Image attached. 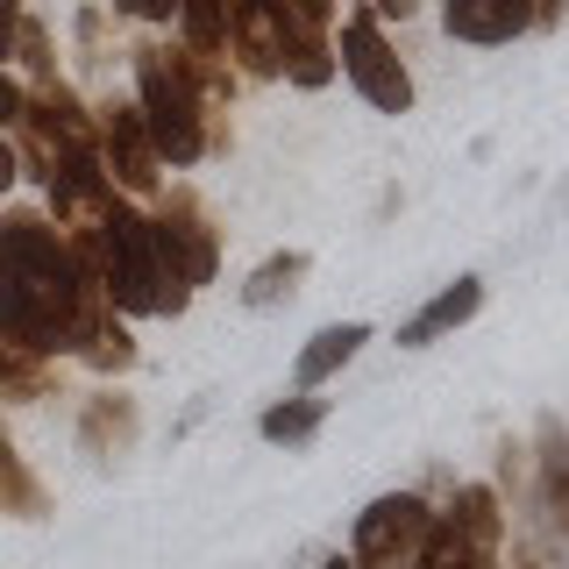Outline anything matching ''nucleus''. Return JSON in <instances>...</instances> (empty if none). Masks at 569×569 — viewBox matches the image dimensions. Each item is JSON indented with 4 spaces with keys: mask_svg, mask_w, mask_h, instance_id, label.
Listing matches in <instances>:
<instances>
[{
    "mask_svg": "<svg viewBox=\"0 0 569 569\" xmlns=\"http://www.w3.org/2000/svg\"><path fill=\"white\" fill-rule=\"evenodd\" d=\"M107 320L114 307L71 257L58 221L43 207H0V335L58 363V356H86Z\"/></svg>",
    "mask_w": 569,
    "mask_h": 569,
    "instance_id": "f257e3e1",
    "label": "nucleus"
},
{
    "mask_svg": "<svg viewBox=\"0 0 569 569\" xmlns=\"http://www.w3.org/2000/svg\"><path fill=\"white\" fill-rule=\"evenodd\" d=\"M136 64V107H142V129H150L157 157L164 164H200V157L221 142V121L213 107L236 93V71L228 58H192L186 43H164V36H142L129 50Z\"/></svg>",
    "mask_w": 569,
    "mask_h": 569,
    "instance_id": "f03ea898",
    "label": "nucleus"
},
{
    "mask_svg": "<svg viewBox=\"0 0 569 569\" xmlns=\"http://www.w3.org/2000/svg\"><path fill=\"white\" fill-rule=\"evenodd\" d=\"M64 236V228H58ZM71 257L86 263V278L107 292V307H114L121 320H178L192 307V292L164 271V249H157L150 236V213H142L136 200H107V213L93 228H71Z\"/></svg>",
    "mask_w": 569,
    "mask_h": 569,
    "instance_id": "7ed1b4c3",
    "label": "nucleus"
},
{
    "mask_svg": "<svg viewBox=\"0 0 569 569\" xmlns=\"http://www.w3.org/2000/svg\"><path fill=\"white\" fill-rule=\"evenodd\" d=\"M150 236H157V249H164V271L186 284V292L213 284V271H221V228H213V213H207V200L192 186L157 192Z\"/></svg>",
    "mask_w": 569,
    "mask_h": 569,
    "instance_id": "20e7f679",
    "label": "nucleus"
},
{
    "mask_svg": "<svg viewBox=\"0 0 569 569\" xmlns=\"http://www.w3.org/2000/svg\"><path fill=\"white\" fill-rule=\"evenodd\" d=\"M335 64H342V79L363 93L378 114H406L413 107V71L399 64V50H391L385 22L370 8H349L342 14V43H335Z\"/></svg>",
    "mask_w": 569,
    "mask_h": 569,
    "instance_id": "39448f33",
    "label": "nucleus"
},
{
    "mask_svg": "<svg viewBox=\"0 0 569 569\" xmlns=\"http://www.w3.org/2000/svg\"><path fill=\"white\" fill-rule=\"evenodd\" d=\"M427 527H435V506L420 491H385L356 512L349 527V562L356 569H413Z\"/></svg>",
    "mask_w": 569,
    "mask_h": 569,
    "instance_id": "423d86ee",
    "label": "nucleus"
},
{
    "mask_svg": "<svg viewBox=\"0 0 569 569\" xmlns=\"http://www.w3.org/2000/svg\"><path fill=\"white\" fill-rule=\"evenodd\" d=\"M93 129H100V171L121 200H157L164 192V157H157L150 129H142V107L136 100H100L93 107Z\"/></svg>",
    "mask_w": 569,
    "mask_h": 569,
    "instance_id": "0eeeda50",
    "label": "nucleus"
},
{
    "mask_svg": "<svg viewBox=\"0 0 569 569\" xmlns=\"http://www.w3.org/2000/svg\"><path fill=\"white\" fill-rule=\"evenodd\" d=\"M221 14H228V58L249 79H284V36H292L284 0H221Z\"/></svg>",
    "mask_w": 569,
    "mask_h": 569,
    "instance_id": "6e6552de",
    "label": "nucleus"
},
{
    "mask_svg": "<svg viewBox=\"0 0 569 569\" xmlns=\"http://www.w3.org/2000/svg\"><path fill=\"white\" fill-rule=\"evenodd\" d=\"M136 435H142V413H136V399L129 391H93V399L79 406V456H93V462H121L136 449Z\"/></svg>",
    "mask_w": 569,
    "mask_h": 569,
    "instance_id": "1a4fd4ad",
    "label": "nucleus"
},
{
    "mask_svg": "<svg viewBox=\"0 0 569 569\" xmlns=\"http://www.w3.org/2000/svg\"><path fill=\"white\" fill-rule=\"evenodd\" d=\"M441 29L456 43H477V50H498L512 36L533 29V0H441Z\"/></svg>",
    "mask_w": 569,
    "mask_h": 569,
    "instance_id": "9d476101",
    "label": "nucleus"
},
{
    "mask_svg": "<svg viewBox=\"0 0 569 569\" xmlns=\"http://www.w3.org/2000/svg\"><path fill=\"white\" fill-rule=\"evenodd\" d=\"M477 307H485V278L441 284V292L427 299L413 320H399V349H427V342H441V335H456L462 320H477Z\"/></svg>",
    "mask_w": 569,
    "mask_h": 569,
    "instance_id": "9b49d317",
    "label": "nucleus"
},
{
    "mask_svg": "<svg viewBox=\"0 0 569 569\" xmlns=\"http://www.w3.org/2000/svg\"><path fill=\"white\" fill-rule=\"evenodd\" d=\"M363 342H370V320H335V328H320L313 342L299 349V363H292L299 391H320L342 363H356V356H363Z\"/></svg>",
    "mask_w": 569,
    "mask_h": 569,
    "instance_id": "f8f14e48",
    "label": "nucleus"
},
{
    "mask_svg": "<svg viewBox=\"0 0 569 569\" xmlns=\"http://www.w3.org/2000/svg\"><path fill=\"white\" fill-rule=\"evenodd\" d=\"M533 498H541L548 527L569 533V427L541 420V456H533Z\"/></svg>",
    "mask_w": 569,
    "mask_h": 569,
    "instance_id": "ddd939ff",
    "label": "nucleus"
},
{
    "mask_svg": "<svg viewBox=\"0 0 569 569\" xmlns=\"http://www.w3.org/2000/svg\"><path fill=\"white\" fill-rule=\"evenodd\" d=\"M328 427V399H313V391H292V399H278V406H263V420H257V435L271 441V449H307V441Z\"/></svg>",
    "mask_w": 569,
    "mask_h": 569,
    "instance_id": "4468645a",
    "label": "nucleus"
},
{
    "mask_svg": "<svg viewBox=\"0 0 569 569\" xmlns=\"http://www.w3.org/2000/svg\"><path fill=\"white\" fill-rule=\"evenodd\" d=\"M0 512L8 520H50V491H43V477L22 462V449H14L8 435H0Z\"/></svg>",
    "mask_w": 569,
    "mask_h": 569,
    "instance_id": "2eb2a0df",
    "label": "nucleus"
},
{
    "mask_svg": "<svg viewBox=\"0 0 569 569\" xmlns=\"http://www.w3.org/2000/svg\"><path fill=\"white\" fill-rule=\"evenodd\" d=\"M50 385H58V370H50L43 356H29L22 342H8V335H0V406L50 399Z\"/></svg>",
    "mask_w": 569,
    "mask_h": 569,
    "instance_id": "dca6fc26",
    "label": "nucleus"
},
{
    "mask_svg": "<svg viewBox=\"0 0 569 569\" xmlns=\"http://www.w3.org/2000/svg\"><path fill=\"white\" fill-rule=\"evenodd\" d=\"M299 278H307V249H278V257H263L257 271L242 278V307H249V313L278 307V299L299 292Z\"/></svg>",
    "mask_w": 569,
    "mask_h": 569,
    "instance_id": "f3484780",
    "label": "nucleus"
},
{
    "mask_svg": "<svg viewBox=\"0 0 569 569\" xmlns=\"http://www.w3.org/2000/svg\"><path fill=\"white\" fill-rule=\"evenodd\" d=\"M335 43H328V29H292L284 36V79L292 86H307V93H320V86H335Z\"/></svg>",
    "mask_w": 569,
    "mask_h": 569,
    "instance_id": "a211bd4d",
    "label": "nucleus"
},
{
    "mask_svg": "<svg viewBox=\"0 0 569 569\" xmlns=\"http://www.w3.org/2000/svg\"><path fill=\"white\" fill-rule=\"evenodd\" d=\"M178 43L192 58H228V14L221 0H178Z\"/></svg>",
    "mask_w": 569,
    "mask_h": 569,
    "instance_id": "6ab92c4d",
    "label": "nucleus"
},
{
    "mask_svg": "<svg viewBox=\"0 0 569 569\" xmlns=\"http://www.w3.org/2000/svg\"><path fill=\"white\" fill-rule=\"evenodd\" d=\"M86 370H100V378H121V370H136V335H129V320H107V328L86 342V356H79Z\"/></svg>",
    "mask_w": 569,
    "mask_h": 569,
    "instance_id": "aec40b11",
    "label": "nucleus"
},
{
    "mask_svg": "<svg viewBox=\"0 0 569 569\" xmlns=\"http://www.w3.org/2000/svg\"><path fill=\"white\" fill-rule=\"evenodd\" d=\"M8 58L29 71V86L58 79V43H50V29L36 22V14H22V29H14V50H8Z\"/></svg>",
    "mask_w": 569,
    "mask_h": 569,
    "instance_id": "412c9836",
    "label": "nucleus"
},
{
    "mask_svg": "<svg viewBox=\"0 0 569 569\" xmlns=\"http://www.w3.org/2000/svg\"><path fill=\"white\" fill-rule=\"evenodd\" d=\"M114 14H129V22H150V29H164V22H178V0H114Z\"/></svg>",
    "mask_w": 569,
    "mask_h": 569,
    "instance_id": "4be33fe9",
    "label": "nucleus"
},
{
    "mask_svg": "<svg viewBox=\"0 0 569 569\" xmlns=\"http://www.w3.org/2000/svg\"><path fill=\"white\" fill-rule=\"evenodd\" d=\"M335 8H342V0H284L292 29H328V22H335Z\"/></svg>",
    "mask_w": 569,
    "mask_h": 569,
    "instance_id": "5701e85b",
    "label": "nucleus"
},
{
    "mask_svg": "<svg viewBox=\"0 0 569 569\" xmlns=\"http://www.w3.org/2000/svg\"><path fill=\"white\" fill-rule=\"evenodd\" d=\"M14 121H22V79H14V71L0 64V136H8Z\"/></svg>",
    "mask_w": 569,
    "mask_h": 569,
    "instance_id": "b1692460",
    "label": "nucleus"
},
{
    "mask_svg": "<svg viewBox=\"0 0 569 569\" xmlns=\"http://www.w3.org/2000/svg\"><path fill=\"white\" fill-rule=\"evenodd\" d=\"M22 0H0V64H8V50H14V29H22Z\"/></svg>",
    "mask_w": 569,
    "mask_h": 569,
    "instance_id": "393cba45",
    "label": "nucleus"
},
{
    "mask_svg": "<svg viewBox=\"0 0 569 569\" xmlns=\"http://www.w3.org/2000/svg\"><path fill=\"white\" fill-rule=\"evenodd\" d=\"M14 178H22V164H14V142L0 136V200H8V192H14Z\"/></svg>",
    "mask_w": 569,
    "mask_h": 569,
    "instance_id": "a878e982",
    "label": "nucleus"
},
{
    "mask_svg": "<svg viewBox=\"0 0 569 569\" xmlns=\"http://www.w3.org/2000/svg\"><path fill=\"white\" fill-rule=\"evenodd\" d=\"M569 14V0H533V29H556Z\"/></svg>",
    "mask_w": 569,
    "mask_h": 569,
    "instance_id": "bb28decb",
    "label": "nucleus"
},
{
    "mask_svg": "<svg viewBox=\"0 0 569 569\" xmlns=\"http://www.w3.org/2000/svg\"><path fill=\"white\" fill-rule=\"evenodd\" d=\"M363 8H370V14H378V22H385V14H399V22H406V14H413V8H420V0H363Z\"/></svg>",
    "mask_w": 569,
    "mask_h": 569,
    "instance_id": "cd10ccee",
    "label": "nucleus"
},
{
    "mask_svg": "<svg viewBox=\"0 0 569 569\" xmlns=\"http://www.w3.org/2000/svg\"><path fill=\"white\" fill-rule=\"evenodd\" d=\"M320 569H356V562H349V556H328V562H320Z\"/></svg>",
    "mask_w": 569,
    "mask_h": 569,
    "instance_id": "c85d7f7f",
    "label": "nucleus"
}]
</instances>
